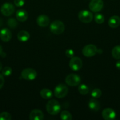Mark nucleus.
<instances>
[{
    "mask_svg": "<svg viewBox=\"0 0 120 120\" xmlns=\"http://www.w3.org/2000/svg\"><path fill=\"white\" fill-rule=\"evenodd\" d=\"M94 19L96 23H98V24H101L103 23L104 22V16L102 14H95V16H94Z\"/></svg>",
    "mask_w": 120,
    "mask_h": 120,
    "instance_id": "23",
    "label": "nucleus"
},
{
    "mask_svg": "<svg viewBox=\"0 0 120 120\" xmlns=\"http://www.w3.org/2000/svg\"><path fill=\"white\" fill-rule=\"evenodd\" d=\"M7 24H8V26L11 28H15L18 26V22L16 20H15L14 18H9V19L7 21Z\"/></svg>",
    "mask_w": 120,
    "mask_h": 120,
    "instance_id": "24",
    "label": "nucleus"
},
{
    "mask_svg": "<svg viewBox=\"0 0 120 120\" xmlns=\"http://www.w3.org/2000/svg\"><path fill=\"white\" fill-rule=\"evenodd\" d=\"M65 55L68 58H72L74 56V51L71 49H67L65 51Z\"/></svg>",
    "mask_w": 120,
    "mask_h": 120,
    "instance_id": "28",
    "label": "nucleus"
},
{
    "mask_svg": "<svg viewBox=\"0 0 120 120\" xmlns=\"http://www.w3.org/2000/svg\"><path fill=\"white\" fill-rule=\"evenodd\" d=\"M40 96L44 99H49L52 97V92L48 89H43L40 91Z\"/></svg>",
    "mask_w": 120,
    "mask_h": 120,
    "instance_id": "19",
    "label": "nucleus"
},
{
    "mask_svg": "<svg viewBox=\"0 0 120 120\" xmlns=\"http://www.w3.org/2000/svg\"><path fill=\"white\" fill-rule=\"evenodd\" d=\"M104 7L102 0H91L89 2V8L92 12H98L101 11Z\"/></svg>",
    "mask_w": 120,
    "mask_h": 120,
    "instance_id": "10",
    "label": "nucleus"
},
{
    "mask_svg": "<svg viewBox=\"0 0 120 120\" xmlns=\"http://www.w3.org/2000/svg\"><path fill=\"white\" fill-rule=\"evenodd\" d=\"M81 78L78 75L73 73L68 75L65 80L66 84L72 87L79 85L81 83Z\"/></svg>",
    "mask_w": 120,
    "mask_h": 120,
    "instance_id": "5",
    "label": "nucleus"
},
{
    "mask_svg": "<svg viewBox=\"0 0 120 120\" xmlns=\"http://www.w3.org/2000/svg\"><path fill=\"white\" fill-rule=\"evenodd\" d=\"M78 16L79 20L83 23H90L93 19L92 13L87 10L81 11L79 12Z\"/></svg>",
    "mask_w": 120,
    "mask_h": 120,
    "instance_id": "7",
    "label": "nucleus"
},
{
    "mask_svg": "<svg viewBox=\"0 0 120 120\" xmlns=\"http://www.w3.org/2000/svg\"><path fill=\"white\" fill-rule=\"evenodd\" d=\"M12 72V70L10 67H5L2 70V75L5 76H10Z\"/></svg>",
    "mask_w": 120,
    "mask_h": 120,
    "instance_id": "26",
    "label": "nucleus"
},
{
    "mask_svg": "<svg viewBox=\"0 0 120 120\" xmlns=\"http://www.w3.org/2000/svg\"><path fill=\"white\" fill-rule=\"evenodd\" d=\"M115 66L117 68L118 70H120V60H119L116 63V64H115Z\"/></svg>",
    "mask_w": 120,
    "mask_h": 120,
    "instance_id": "31",
    "label": "nucleus"
},
{
    "mask_svg": "<svg viewBox=\"0 0 120 120\" xmlns=\"http://www.w3.org/2000/svg\"><path fill=\"white\" fill-rule=\"evenodd\" d=\"M14 4L18 7H21L24 5L25 0H14Z\"/></svg>",
    "mask_w": 120,
    "mask_h": 120,
    "instance_id": "29",
    "label": "nucleus"
},
{
    "mask_svg": "<svg viewBox=\"0 0 120 120\" xmlns=\"http://www.w3.org/2000/svg\"><path fill=\"white\" fill-rule=\"evenodd\" d=\"M2 25V21L1 18H0V27Z\"/></svg>",
    "mask_w": 120,
    "mask_h": 120,
    "instance_id": "33",
    "label": "nucleus"
},
{
    "mask_svg": "<svg viewBox=\"0 0 120 120\" xmlns=\"http://www.w3.org/2000/svg\"><path fill=\"white\" fill-rule=\"evenodd\" d=\"M78 90L79 93L82 95L87 94H88V92H89V88H88V87L87 86V85H85V84H80V85L79 86Z\"/></svg>",
    "mask_w": 120,
    "mask_h": 120,
    "instance_id": "22",
    "label": "nucleus"
},
{
    "mask_svg": "<svg viewBox=\"0 0 120 120\" xmlns=\"http://www.w3.org/2000/svg\"><path fill=\"white\" fill-rule=\"evenodd\" d=\"M120 25V18L116 15L111 16L108 20V25L112 28H116Z\"/></svg>",
    "mask_w": 120,
    "mask_h": 120,
    "instance_id": "16",
    "label": "nucleus"
},
{
    "mask_svg": "<svg viewBox=\"0 0 120 120\" xmlns=\"http://www.w3.org/2000/svg\"><path fill=\"white\" fill-rule=\"evenodd\" d=\"M0 38L3 42H8L11 39L12 33L7 28H4L0 31Z\"/></svg>",
    "mask_w": 120,
    "mask_h": 120,
    "instance_id": "14",
    "label": "nucleus"
},
{
    "mask_svg": "<svg viewBox=\"0 0 120 120\" xmlns=\"http://www.w3.org/2000/svg\"><path fill=\"white\" fill-rule=\"evenodd\" d=\"M60 117H61V120H71L72 119V115L69 111H62L61 112V114H60Z\"/></svg>",
    "mask_w": 120,
    "mask_h": 120,
    "instance_id": "21",
    "label": "nucleus"
},
{
    "mask_svg": "<svg viewBox=\"0 0 120 120\" xmlns=\"http://www.w3.org/2000/svg\"><path fill=\"white\" fill-rule=\"evenodd\" d=\"M30 38V35L29 32L26 30H21L17 34V38L21 42H27L29 40Z\"/></svg>",
    "mask_w": 120,
    "mask_h": 120,
    "instance_id": "17",
    "label": "nucleus"
},
{
    "mask_svg": "<svg viewBox=\"0 0 120 120\" xmlns=\"http://www.w3.org/2000/svg\"><path fill=\"white\" fill-rule=\"evenodd\" d=\"M91 96L94 98H100L102 95V91L99 89H94L91 92Z\"/></svg>",
    "mask_w": 120,
    "mask_h": 120,
    "instance_id": "25",
    "label": "nucleus"
},
{
    "mask_svg": "<svg viewBox=\"0 0 120 120\" xmlns=\"http://www.w3.org/2000/svg\"><path fill=\"white\" fill-rule=\"evenodd\" d=\"M69 66L73 71H78L82 68V61L80 57H72L71 58L69 63Z\"/></svg>",
    "mask_w": 120,
    "mask_h": 120,
    "instance_id": "8",
    "label": "nucleus"
},
{
    "mask_svg": "<svg viewBox=\"0 0 120 120\" xmlns=\"http://www.w3.org/2000/svg\"><path fill=\"white\" fill-rule=\"evenodd\" d=\"M2 53V48L1 45H0V55Z\"/></svg>",
    "mask_w": 120,
    "mask_h": 120,
    "instance_id": "32",
    "label": "nucleus"
},
{
    "mask_svg": "<svg viewBox=\"0 0 120 120\" xmlns=\"http://www.w3.org/2000/svg\"><path fill=\"white\" fill-rule=\"evenodd\" d=\"M47 111L49 114L56 115L60 112L61 110V105L59 102L55 100H51L48 101L46 105Z\"/></svg>",
    "mask_w": 120,
    "mask_h": 120,
    "instance_id": "1",
    "label": "nucleus"
},
{
    "mask_svg": "<svg viewBox=\"0 0 120 120\" xmlns=\"http://www.w3.org/2000/svg\"><path fill=\"white\" fill-rule=\"evenodd\" d=\"M102 117L105 120H112L115 118L116 113L113 109L111 108H107L102 111Z\"/></svg>",
    "mask_w": 120,
    "mask_h": 120,
    "instance_id": "11",
    "label": "nucleus"
},
{
    "mask_svg": "<svg viewBox=\"0 0 120 120\" xmlns=\"http://www.w3.org/2000/svg\"><path fill=\"white\" fill-rule=\"evenodd\" d=\"M82 53L85 57H91L95 56L98 53V49L96 46L92 44H89L85 46L82 49Z\"/></svg>",
    "mask_w": 120,
    "mask_h": 120,
    "instance_id": "3",
    "label": "nucleus"
},
{
    "mask_svg": "<svg viewBox=\"0 0 120 120\" xmlns=\"http://www.w3.org/2000/svg\"><path fill=\"white\" fill-rule=\"evenodd\" d=\"M44 116L42 111L38 109H34L29 114V119L31 120H43Z\"/></svg>",
    "mask_w": 120,
    "mask_h": 120,
    "instance_id": "12",
    "label": "nucleus"
},
{
    "mask_svg": "<svg viewBox=\"0 0 120 120\" xmlns=\"http://www.w3.org/2000/svg\"><path fill=\"white\" fill-rule=\"evenodd\" d=\"M50 30L52 33L55 35H60L62 34L65 30V27L63 22L61 21H54L51 23Z\"/></svg>",
    "mask_w": 120,
    "mask_h": 120,
    "instance_id": "2",
    "label": "nucleus"
},
{
    "mask_svg": "<svg viewBox=\"0 0 120 120\" xmlns=\"http://www.w3.org/2000/svg\"><path fill=\"white\" fill-rule=\"evenodd\" d=\"M68 92V88L65 84H60L55 87L54 89V95L59 98L65 97Z\"/></svg>",
    "mask_w": 120,
    "mask_h": 120,
    "instance_id": "4",
    "label": "nucleus"
},
{
    "mask_svg": "<svg viewBox=\"0 0 120 120\" xmlns=\"http://www.w3.org/2000/svg\"><path fill=\"white\" fill-rule=\"evenodd\" d=\"M15 11V8L13 4L10 2H5L1 8V12L2 15L6 16H9L12 15Z\"/></svg>",
    "mask_w": 120,
    "mask_h": 120,
    "instance_id": "9",
    "label": "nucleus"
},
{
    "mask_svg": "<svg viewBox=\"0 0 120 120\" xmlns=\"http://www.w3.org/2000/svg\"><path fill=\"white\" fill-rule=\"evenodd\" d=\"M2 63H1V62H0V71H1V70H2Z\"/></svg>",
    "mask_w": 120,
    "mask_h": 120,
    "instance_id": "34",
    "label": "nucleus"
},
{
    "mask_svg": "<svg viewBox=\"0 0 120 120\" xmlns=\"http://www.w3.org/2000/svg\"><path fill=\"white\" fill-rule=\"evenodd\" d=\"M28 13L24 9H19L16 12V19L20 22H25L28 19Z\"/></svg>",
    "mask_w": 120,
    "mask_h": 120,
    "instance_id": "15",
    "label": "nucleus"
},
{
    "mask_svg": "<svg viewBox=\"0 0 120 120\" xmlns=\"http://www.w3.org/2000/svg\"><path fill=\"white\" fill-rule=\"evenodd\" d=\"M49 18L47 15H39L36 18V23L40 26V27H47L49 25Z\"/></svg>",
    "mask_w": 120,
    "mask_h": 120,
    "instance_id": "13",
    "label": "nucleus"
},
{
    "mask_svg": "<svg viewBox=\"0 0 120 120\" xmlns=\"http://www.w3.org/2000/svg\"><path fill=\"white\" fill-rule=\"evenodd\" d=\"M11 115L8 112H2L0 113V120H11Z\"/></svg>",
    "mask_w": 120,
    "mask_h": 120,
    "instance_id": "27",
    "label": "nucleus"
},
{
    "mask_svg": "<svg viewBox=\"0 0 120 120\" xmlns=\"http://www.w3.org/2000/svg\"><path fill=\"white\" fill-rule=\"evenodd\" d=\"M5 80L4 78L3 75L0 74V89H1L3 87L4 84Z\"/></svg>",
    "mask_w": 120,
    "mask_h": 120,
    "instance_id": "30",
    "label": "nucleus"
},
{
    "mask_svg": "<svg viewBox=\"0 0 120 120\" xmlns=\"http://www.w3.org/2000/svg\"><path fill=\"white\" fill-rule=\"evenodd\" d=\"M111 54L114 59H120V45L115 46L112 50Z\"/></svg>",
    "mask_w": 120,
    "mask_h": 120,
    "instance_id": "20",
    "label": "nucleus"
},
{
    "mask_svg": "<svg viewBox=\"0 0 120 120\" xmlns=\"http://www.w3.org/2000/svg\"><path fill=\"white\" fill-rule=\"evenodd\" d=\"M88 107L91 110L94 111H98L100 109V104L96 99H91L88 103Z\"/></svg>",
    "mask_w": 120,
    "mask_h": 120,
    "instance_id": "18",
    "label": "nucleus"
},
{
    "mask_svg": "<svg viewBox=\"0 0 120 120\" xmlns=\"http://www.w3.org/2000/svg\"><path fill=\"white\" fill-rule=\"evenodd\" d=\"M21 77L27 80H33L37 76V73L34 69L31 68H26L21 72Z\"/></svg>",
    "mask_w": 120,
    "mask_h": 120,
    "instance_id": "6",
    "label": "nucleus"
}]
</instances>
